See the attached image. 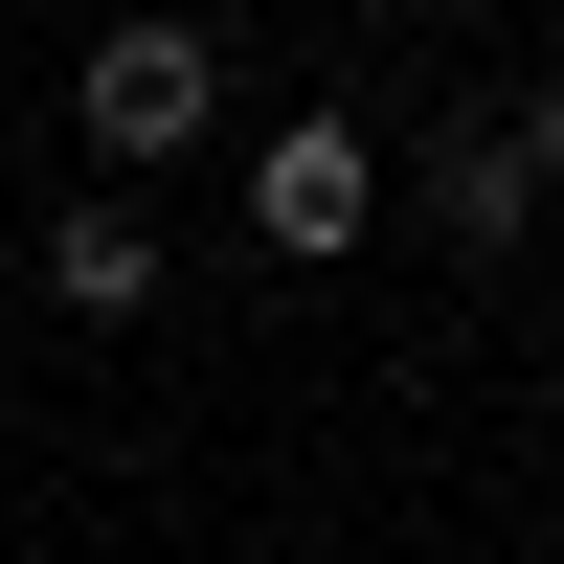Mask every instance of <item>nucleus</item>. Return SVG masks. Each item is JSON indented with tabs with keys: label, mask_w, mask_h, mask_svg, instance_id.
Here are the masks:
<instances>
[{
	"label": "nucleus",
	"mask_w": 564,
	"mask_h": 564,
	"mask_svg": "<svg viewBox=\"0 0 564 564\" xmlns=\"http://www.w3.org/2000/svg\"><path fill=\"white\" fill-rule=\"evenodd\" d=\"M68 113H90V159H204V135H226V45L204 23H113Z\"/></svg>",
	"instance_id": "f257e3e1"
},
{
	"label": "nucleus",
	"mask_w": 564,
	"mask_h": 564,
	"mask_svg": "<svg viewBox=\"0 0 564 564\" xmlns=\"http://www.w3.org/2000/svg\"><path fill=\"white\" fill-rule=\"evenodd\" d=\"M361 204H384V159H361V113H294V135L249 159V226H271L294 271H339V249H361Z\"/></svg>",
	"instance_id": "f03ea898"
},
{
	"label": "nucleus",
	"mask_w": 564,
	"mask_h": 564,
	"mask_svg": "<svg viewBox=\"0 0 564 564\" xmlns=\"http://www.w3.org/2000/svg\"><path fill=\"white\" fill-rule=\"evenodd\" d=\"M45 294H68V316H135V294H159V226H135V204H68V226H45Z\"/></svg>",
	"instance_id": "7ed1b4c3"
},
{
	"label": "nucleus",
	"mask_w": 564,
	"mask_h": 564,
	"mask_svg": "<svg viewBox=\"0 0 564 564\" xmlns=\"http://www.w3.org/2000/svg\"><path fill=\"white\" fill-rule=\"evenodd\" d=\"M520 204H542L520 135H452V159H430V226H452V249H520Z\"/></svg>",
	"instance_id": "20e7f679"
},
{
	"label": "nucleus",
	"mask_w": 564,
	"mask_h": 564,
	"mask_svg": "<svg viewBox=\"0 0 564 564\" xmlns=\"http://www.w3.org/2000/svg\"><path fill=\"white\" fill-rule=\"evenodd\" d=\"M497 135H520V159H542V181H564V68H542V90H520V113H497Z\"/></svg>",
	"instance_id": "39448f33"
}]
</instances>
